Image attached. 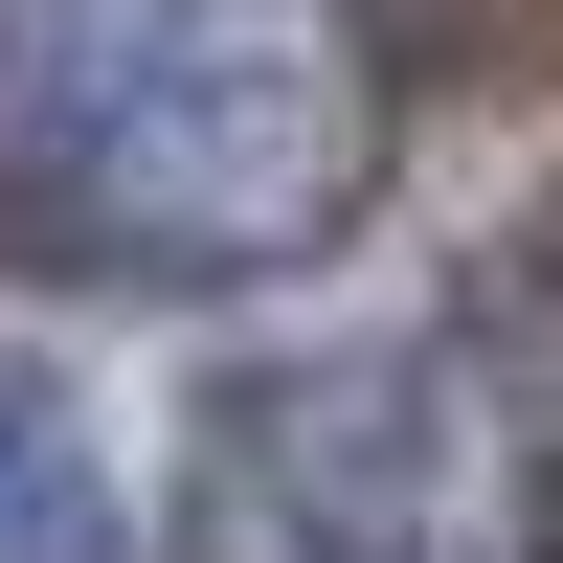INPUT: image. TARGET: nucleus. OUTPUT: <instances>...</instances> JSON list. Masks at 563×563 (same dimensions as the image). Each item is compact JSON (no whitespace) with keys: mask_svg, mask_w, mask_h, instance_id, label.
Instances as JSON below:
<instances>
[{"mask_svg":"<svg viewBox=\"0 0 563 563\" xmlns=\"http://www.w3.org/2000/svg\"><path fill=\"white\" fill-rule=\"evenodd\" d=\"M203 563H519L474 496V429L406 339L271 361L203 406Z\"/></svg>","mask_w":563,"mask_h":563,"instance_id":"nucleus-2","label":"nucleus"},{"mask_svg":"<svg viewBox=\"0 0 563 563\" xmlns=\"http://www.w3.org/2000/svg\"><path fill=\"white\" fill-rule=\"evenodd\" d=\"M0 563H113V474L45 384H0Z\"/></svg>","mask_w":563,"mask_h":563,"instance_id":"nucleus-3","label":"nucleus"},{"mask_svg":"<svg viewBox=\"0 0 563 563\" xmlns=\"http://www.w3.org/2000/svg\"><path fill=\"white\" fill-rule=\"evenodd\" d=\"M406 158L384 0H0V249L68 294H271Z\"/></svg>","mask_w":563,"mask_h":563,"instance_id":"nucleus-1","label":"nucleus"}]
</instances>
